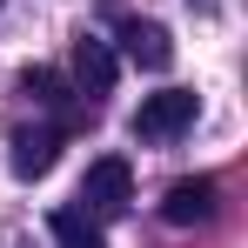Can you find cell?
<instances>
[{
	"label": "cell",
	"instance_id": "1",
	"mask_svg": "<svg viewBox=\"0 0 248 248\" xmlns=\"http://www.w3.org/2000/svg\"><path fill=\"white\" fill-rule=\"evenodd\" d=\"M202 114V101H195V87H161V94H148L141 108H134V141H174L181 127H195Z\"/></svg>",
	"mask_w": 248,
	"mask_h": 248
},
{
	"label": "cell",
	"instance_id": "2",
	"mask_svg": "<svg viewBox=\"0 0 248 248\" xmlns=\"http://www.w3.org/2000/svg\"><path fill=\"white\" fill-rule=\"evenodd\" d=\"M81 202L94 208V215H127V202H134V168H127L121 155L87 161V174H81Z\"/></svg>",
	"mask_w": 248,
	"mask_h": 248
},
{
	"label": "cell",
	"instance_id": "3",
	"mask_svg": "<svg viewBox=\"0 0 248 248\" xmlns=\"http://www.w3.org/2000/svg\"><path fill=\"white\" fill-rule=\"evenodd\" d=\"M215 208H221V188H215L208 174H181V181L161 195V221L195 228V221H215Z\"/></svg>",
	"mask_w": 248,
	"mask_h": 248
},
{
	"label": "cell",
	"instance_id": "4",
	"mask_svg": "<svg viewBox=\"0 0 248 248\" xmlns=\"http://www.w3.org/2000/svg\"><path fill=\"white\" fill-rule=\"evenodd\" d=\"M121 47L134 67H148V74H168L174 67V34H168L161 20H121Z\"/></svg>",
	"mask_w": 248,
	"mask_h": 248
},
{
	"label": "cell",
	"instance_id": "5",
	"mask_svg": "<svg viewBox=\"0 0 248 248\" xmlns=\"http://www.w3.org/2000/svg\"><path fill=\"white\" fill-rule=\"evenodd\" d=\"M61 141H67V127H20V134H14V155H7L14 174H20V181H41L47 168L61 161Z\"/></svg>",
	"mask_w": 248,
	"mask_h": 248
},
{
	"label": "cell",
	"instance_id": "6",
	"mask_svg": "<svg viewBox=\"0 0 248 248\" xmlns=\"http://www.w3.org/2000/svg\"><path fill=\"white\" fill-rule=\"evenodd\" d=\"M74 94H87V101L114 94V47L94 41V34H81V41H74Z\"/></svg>",
	"mask_w": 248,
	"mask_h": 248
},
{
	"label": "cell",
	"instance_id": "7",
	"mask_svg": "<svg viewBox=\"0 0 248 248\" xmlns=\"http://www.w3.org/2000/svg\"><path fill=\"white\" fill-rule=\"evenodd\" d=\"M47 235H54V248H108L101 221H94L87 208H54V215H47Z\"/></svg>",
	"mask_w": 248,
	"mask_h": 248
},
{
	"label": "cell",
	"instance_id": "8",
	"mask_svg": "<svg viewBox=\"0 0 248 248\" xmlns=\"http://www.w3.org/2000/svg\"><path fill=\"white\" fill-rule=\"evenodd\" d=\"M20 94L41 101V108H67V101H74V87L61 81L54 67H27V74H20Z\"/></svg>",
	"mask_w": 248,
	"mask_h": 248
}]
</instances>
